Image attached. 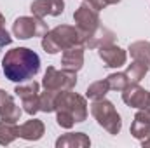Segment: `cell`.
Instances as JSON below:
<instances>
[{"mask_svg": "<svg viewBox=\"0 0 150 148\" xmlns=\"http://www.w3.org/2000/svg\"><path fill=\"white\" fill-rule=\"evenodd\" d=\"M4 73L12 82H28L40 70V58L28 47H14L2 59Z\"/></svg>", "mask_w": 150, "mask_h": 148, "instance_id": "cell-1", "label": "cell"}, {"mask_svg": "<svg viewBox=\"0 0 150 148\" xmlns=\"http://www.w3.org/2000/svg\"><path fill=\"white\" fill-rule=\"evenodd\" d=\"M54 110L58 113V117H56L58 124L65 129H70L74 124L86 120L87 103L80 94L72 92V89H68V91H61L56 96Z\"/></svg>", "mask_w": 150, "mask_h": 148, "instance_id": "cell-2", "label": "cell"}, {"mask_svg": "<svg viewBox=\"0 0 150 148\" xmlns=\"http://www.w3.org/2000/svg\"><path fill=\"white\" fill-rule=\"evenodd\" d=\"M74 45L84 47V37L77 26L59 25L42 37V47L49 54H56V52L65 51V49L74 47Z\"/></svg>", "mask_w": 150, "mask_h": 148, "instance_id": "cell-3", "label": "cell"}, {"mask_svg": "<svg viewBox=\"0 0 150 148\" xmlns=\"http://www.w3.org/2000/svg\"><path fill=\"white\" fill-rule=\"evenodd\" d=\"M91 113H93V117L98 120V124H100L108 134H119V132H120V127H122L120 115L117 113L115 106H113L110 101H107L105 98L93 101V105H91Z\"/></svg>", "mask_w": 150, "mask_h": 148, "instance_id": "cell-4", "label": "cell"}, {"mask_svg": "<svg viewBox=\"0 0 150 148\" xmlns=\"http://www.w3.org/2000/svg\"><path fill=\"white\" fill-rule=\"evenodd\" d=\"M77 84V72L70 70H56L54 66H49L45 70L42 85L47 91H54V92H61V91H68L74 89Z\"/></svg>", "mask_w": 150, "mask_h": 148, "instance_id": "cell-5", "label": "cell"}, {"mask_svg": "<svg viewBox=\"0 0 150 148\" xmlns=\"http://www.w3.org/2000/svg\"><path fill=\"white\" fill-rule=\"evenodd\" d=\"M47 25L44 23L42 18L37 16H21L18 18L14 23H12V33L14 37L21 38V40H26V38L32 37H44L47 33Z\"/></svg>", "mask_w": 150, "mask_h": 148, "instance_id": "cell-6", "label": "cell"}, {"mask_svg": "<svg viewBox=\"0 0 150 148\" xmlns=\"http://www.w3.org/2000/svg\"><path fill=\"white\" fill-rule=\"evenodd\" d=\"M74 21H75V25H77V28L80 30V33H82L84 38L101 26L98 11H94V9H93L89 4H86V2L74 12Z\"/></svg>", "mask_w": 150, "mask_h": 148, "instance_id": "cell-7", "label": "cell"}, {"mask_svg": "<svg viewBox=\"0 0 150 148\" xmlns=\"http://www.w3.org/2000/svg\"><path fill=\"white\" fill-rule=\"evenodd\" d=\"M14 92L21 98L23 108L26 113L35 115L40 110V94H38V84L35 80H28L26 84H21L14 89Z\"/></svg>", "mask_w": 150, "mask_h": 148, "instance_id": "cell-8", "label": "cell"}, {"mask_svg": "<svg viewBox=\"0 0 150 148\" xmlns=\"http://www.w3.org/2000/svg\"><path fill=\"white\" fill-rule=\"evenodd\" d=\"M122 101L133 108H150V92L140 87L138 82H133L122 91Z\"/></svg>", "mask_w": 150, "mask_h": 148, "instance_id": "cell-9", "label": "cell"}, {"mask_svg": "<svg viewBox=\"0 0 150 148\" xmlns=\"http://www.w3.org/2000/svg\"><path fill=\"white\" fill-rule=\"evenodd\" d=\"M98 49H100L98 54L103 59L105 66H108V68H119V66H122L126 63V51L120 49L119 45L107 44V45H101Z\"/></svg>", "mask_w": 150, "mask_h": 148, "instance_id": "cell-10", "label": "cell"}, {"mask_svg": "<svg viewBox=\"0 0 150 148\" xmlns=\"http://www.w3.org/2000/svg\"><path fill=\"white\" fill-rule=\"evenodd\" d=\"M30 11L37 18H45V16H59L65 11V2L63 0H35L30 5Z\"/></svg>", "mask_w": 150, "mask_h": 148, "instance_id": "cell-11", "label": "cell"}, {"mask_svg": "<svg viewBox=\"0 0 150 148\" xmlns=\"http://www.w3.org/2000/svg\"><path fill=\"white\" fill-rule=\"evenodd\" d=\"M82 65H84V47L82 45H74L63 51L61 68L70 70V72H79Z\"/></svg>", "mask_w": 150, "mask_h": 148, "instance_id": "cell-12", "label": "cell"}, {"mask_svg": "<svg viewBox=\"0 0 150 148\" xmlns=\"http://www.w3.org/2000/svg\"><path fill=\"white\" fill-rule=\"evenodd\" d=\"M21 117V108L14 103L12 96L0 91V118L7 122H18Z\"/></svg>", "mask_w": 150, "mask_h": 148, "instance_id": "cell-13", "label": "cell"}, {"mask_svg": "<svg viewBox=\"0 0 150 148\" xmlns=\"http://www.w3.org/2000/svg\"><path fill=\"white\" fill-rule=\"evenodd\" d=\"M113 42H115V33L110 32L108 28H105V26H100L98 30H94L93 33H89L84 38V47L96 49V47H101V45H107V44H113Z\"/></svg>", "mask_w": 150, "mask_h": 148, "instance_id": "cell-14", "label": "cell"}, {"mask_svg": "<svg viewBox=\"0 0 150 148\" xmlns=\"http://www.w3.org/2000/svg\"><path fill=\"white\" fill-rule=\"evenodd\" d=\"M150 131V108H142L134 115V120L131 124V134L136 140H143Z\"/></svg>", "mask_w": 150, "mask_h": 148, "instance_id": "cell-15", "label": "cell"}, {"mask_svg": "<svg viewBox=\"0 0 150 148\" xmlns=\"http://www.w3.org/2000/svg\"><path fill=\"white\" fill-rule=\"evenodd\" d=\"M44 131H45L44 122L38 118H32L19 127V138L28 140V141H37L44 136Z\"/></svg>", "mask_w": 150, "mask_h": 148, "instance_id": "cell-16", "label": "cell"}, {"mask_svg": "<svg viewBox=\"0 0 150 148\" xmlns=\"http://www.w3.org/2000/svg\"><path fill=\"white\" fill-rule=\"evenodd\" d=\"M91 145V140L84 134V132H70V134H65L61 136L58 141H56V147L58 148H86Z\"/></svg>", "mask_w": 150, "mask_h": 148, "instance_id": "cell-17", "label": "cell"}, {"mask_svg": "<svg viewBox=\"0 0 150 148\" xmlns=\"http://www.w3.org/2000/svg\"><path fill=\"white\" fill-rule=\"evenodd\" d=\"M129 52L133 56V59L147 65L150 68V44L145 40H140V42H134L129 45Z\"/></svg>", "mask_w": 150, "mask_h": 148, "instance_id": "cell-18", "label": "cell"}, {"mask_svg": "<svg viewBox=\"0 0 150 148\" xmlns=\"http://www.w3.org/2000/svg\"><path fill=\"white\" fill-rule=\"evenodd\" d=\"M18 136H19V127L16 125V122H7V120L0 122V145H11Z\"/></svg>", "mask_w": 150, "mask_h": 148, "instance_id": "cell-19", "label": "cell"}, {"mask_svg": "<svg viewBox=\"0 0 150 148\" xmlns=\"http://www.w3.org/2000/svg\"><path fill=\"white\" fill-rule=\"evenodd\" d=\"M110 91V85H108V82H107V78L105 80H98V82H94V84H91L89 87H87V98L89 99H93V101H96V99H101V98H105V94Z\"/></svg>", "mask_w": 150, "mask_h": 148, "instance_id": "cell-20", "label": "cell"}, {"mask_svg": "<svg viewBox=\"0 0 150 148\" xmlns=\"http://www.w3.org/2000/svg\"><path fill=\"white\" fill-rule=\"evenodd\" d=\"M147 72H149V66L134 59V61H133V63L127 66V70H126V75H127L129 82L133 84V82H140V80L145 77V73H147Z\"/></svg>", "mask_w": 150, "mask_h": 148, "instance_id": "cell-21", "label": "cell"}, {"mask_svg": "<svg viewBox=\"0 0 150 148\" xmlns=\"http://www.w3.org/2000/svg\"><path fill=\"white\" fill-rule=\"evenodd\" d=\"M59 92H54V91H44L40 94V111H45V113H51L54 111V105H56V96Z\"/></svg>", "mask_w": 150, "mask_h": 148, "instance_id": "cell-22", "label": "cell"}, {"mask_svg": "<svg viewBox=\"0 0 150 148\" xmlns=\"http://www.w3.org/2000/svg\"><path fill=\"white\" fill-rule=\"evenodd\" d=\"M107 82H108V85H110L112 91H124V89L131 84L126 73H112V75H108V77H107Z\"/></svg>", "mask_w": 150, "mask_h": 148, "instance_id": "cell-23", "label": "cell"}, {"mask_svg": "<svg viewBox=\"0 0 150 148\" xmlns=\"http://www.w3.org/2000/svg\"><path fill=\"white\" fill-rule=\"evenodd\" d=\"M12 42V37L7 33V30L5 28H0V49H4L5 45H9Z\"/></svg>", "mask_w": 150, "mask_h": 148, "instance_id": "cell-24", "label": "cell"}, {"mask_svg": "<svg viewBox=\"0 0 150 148\" xmlns=\"http://www.w3.org/2000/svg\"><path fill=\"white\" fill-rule=\"evenodd\" d=\"M86 4H89L94 11H101L107 7V2L105 0H86Z\"/></svg>", "mask_w": 150, "mask_h": 148, "instance_id": "cell-25", "label": "cell"}, {"mask_svg": "<svg viewBox=\"0 0 150 148\" xmlns=\"http://www.w3.org/2000/svg\"><path fill=\"white\" fill-rule=\"evenodd\" d=\"M142 145H143V147H150V131H149V134L142 140Z\"/></svg>", "mask_w": 150, "mask_h": 148, "instance_id": "cell-26", "label": "cell"}, {"mask_svg": "<svg viewBox=\"0 0 150 148\" xmlns=\"http://www.w3.org/2000/svg\"><path fill=\"white\" fill-rule=\"evenodd\" d=\"M4 23H5V18H4V14L0 12V28H4Z\"/></svg>", "mask_w": 150, "mask_h": 148, "instance_id": "cell-27", "label": "cell"}, {"mask_svg": "<svg viewBox=\"0 0 150 148\" xmlns=\"http://www.w3.org/2000/svg\"><path fill=\"white\" fill-rule=\"evenodd\" d=\"M107 2V5H113V4H119L120 0H105Z\"/></svg>", "mask_w": 150, "mask_h": 148, "instance_id": "cell-28", "label": "cell"}]
</instances>
